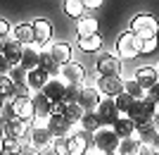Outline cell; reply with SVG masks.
Segmentation results:
<instances>
[{
	"label": "cell",
	"mask_w": 159,
	"mask_h": 155,
	"mask_svg": "<svg viewBox=\"0 0 159 155\" xmlns=\"http://www.w3.org/2000/svg\"><path fill=\"white\" fill-rule=\"evenodd\" d=\"M14 91H17V84H14L10 76H0V98L5 103L14 100Z\"/></svg>",
	"instance_id": "f1b7e54d"
},
{
	"label": "cell",
	"mask_w": 159,
	"mask_h": 155,
	"mask_svg": "<svg viewBox=\"0 0 159 155\" xmlns=\"http://www.w3.org/2000/svg\"><path fill=\"white\" fill-rule=\"evenodd\" d=\"M100 103H102V95H100L98 88H81V98H79V105L83 108V112H98Z\"/></svg>",
	"instance_id": "4fadbf2b"
},
{
	"label": "cell",
	"mask_w": 159,
	"mask_h": 155,
	"mask_svg": "<svg viewBox=\"0 0 159 155\" xmlns=\"http://www.w3.org/2000/svg\"><path fill=\"white\" fill-rule=\"evenodd\" d=\"M98 91L102 98H119L121 93H126V84L121 76H100L98 79Z\"/></svg>",
	"instance_id": "52a82bcc"
},
{
	"label": "cell",
	"mask_w": 159,
	"mask_h": 155,
	"mask_svg": "<svg viewBox=\"0 0 159 155\" xmlns=\"http://www.w3.org/2000/svg\"><path fill=\"white\" fill-rule=\"evenodd\" d=\"M40 50H43V48H40L38 43H33V46L24 48L21 65H19L24 72H33V69H38V67H40Z\"/></svg>",
	"instance_id": "9a60e30c"
},
{
	"label": "cell",
	"mask_w": 159,
	"mask_h": 155,
	"mask_svg": "<svg viewBox=\"0 0 159 155\" xmlns=\"http://www.w3.org/2000/svg\"><path fill=\"white\" fill-rule=\"evenodd\" d=\"M29 143L43 155V153H48V150H52L55 136L48 127H31V131H29Z\"/></svg>",
	"instance_id": "277c9868"
},
{
	"label": "cell",
	"mask_w": 159,
	"mask_h": 155,
	"mask_svg": "<svg viewBox=\"0 0 159 155\" xmlns=\"http://www.w3.org/2000/svg\"><path fill=\"white\" fill-rule=\"evenodd\" d=\"M10 31H12V27H10L2 17H0V36H10Z\"/></svg>",
	"instance_id": "ee69618b"
},
{
	"label": "cell",
	"mask_w": 159,
	"mask_h": 155,
	"mask_svg": "<svg viewBox=\"0 0 159 155\" xmlns=\"http://www.w3.org/2000/svg\"><path fill=\"white\" fill-rule=\"evenodd\" d=\"M52 150H55V155H69V146H66V138H55Z\"/></svg>",
	"instance_id": "74e56055"
},
{
	"label": "cell",
	"mask_w": 159,
	"mask_h": 155,
	"mask_svg": "<svg viewBox=\"0 0 159 155\" xmlns=\"http://www.w3.org/2000/svg\"><path fill=\"white\" fill-rule=\"evenodd\" d=\"M5 60L12 65V67H19L21 65V55H24V46L21 43H17V41L10 36V43H7V48H5Z\"/></svg>",
	"instance_id": "603a6c76"
},
{
	"label": "cell",
	"mask_w": 159,
	"mask_h": 155,
	"mask_svg": "<svg viewBox=\"0 0 159 155\" xmlns=\"http://www.w3.org/2000/svg\"><path fill=\"white\" fill-rule=\"evenodd\" d=\"M83 115H86V112H83V108H81V105H66V115H64V119H66V122H71L74 127H79L81 119H83Z\"/></svg>",
	"instance_id": "1f68e13d"
},
{
	"label": "cell",
	"mask_w": 159,
	"mask_h": 155,
	"mask_svg": "<svg viewBox=\"0 0 159 155\" xmlns=\"http://www.w3.org/2000/svg\"><path fill=\"white\" fill-rule=\"evenodd\" d=\"M140 53H143V41L135 38L131 31H124V34L116 38V43H114V55H116L121 62L133 60V57H138Z\"/></svg>",
	"instance_id": "7a4b0ae2"
},
{
	"label": "cell",
	"mask_w": 159,
	"mask_h": 155,
	"mask_svg": "<svg viewBox=\"0 0 159 155\" xmlns=\"http://www.w3.org/2000/svg\"><path fill=\"white\" fill-rule=\"evenodd\" d=\"M147 148L143 146L138 136H133V138H124L119 143V148H116V155H145Z\"/></svg>",
	"instance_id": "ffe728a7"
},
{
	"label": "cell",
	"mask_w": 159,
	"mask_h": 155,
	"mask_svg": "<svg viewBox=\"0 0 159 155\" xmlns=\"http://www.w3.org/2000/svg\"><path fill=\"white\" fill-rule=\"evenodd\" d=\"M40 69H45L52 79H55V76H60V65L52 60V55H50V50H48V48H43V50H40Z\"/></svg>",
	"instance_id": "484cf974"
},
{
	"label": "cell",
	"mask_w": 159,
	"mask_h": 155,
	"mask_svg": "<svg viewBox=\"0 0 159 155\" xmlns=\"http://www.w3.org/2000/svg\"><path fill=\"white\" fill-rule=\"evenodd\" d=\"M19 155H40L38 153V150H36V148H33V146H31V143H24V146H21V150H19Z\"/></svg>",
	"instance_id": "b9f144b4"
},
{
	"label": "cell",
	"mask_w": 159,
	"mask_h": 155,
	"mask_svg": "<svg viewBox=\"0 0 159 155\" xmlns=\"http://www.w3.org/2000/svg\"><path fill=\"white\" fill-rule=\"evenodd\" d=\"M81 88H83V86H66V91H64V103H66V105H79Z\"/></svg>",
	"instance_id": "e575fe53"
},
{
	"label": "cell",
	"mask_w": 159,
	"mask_h": 155,
	"mask_svg": "<svg viewBox=\"0 0 159 155\" xmlns=\"http://www.w3.org/2000/svg\"><path fill=\"white\" fill-rule=\"evenodd\" d=\"M5 124H7V122L0 117V141H5Z\"/></svg>",
	"instance_id": "7dc6e473"
},
{
	"label": "cell",
	"mask_w": 159,
	"mask_h": 155,
	"mask_svg": "<svg viewBox=\"0 0 159 155\" xmlns=\"http://www.w3.org/2000/svg\"><path fill=\"white\" fill-rule=\"evenodd\" d=\"M0 155H5V153H2V150H0Z\"/></svg>",
	"instance_id": "f5cc1de1"
},
{
	"label": "cell",
	"mask_w": 159,
	"mask_h": 155,
	"mask_svg": "<svg viewBox=\"0 0 159 155\" xmlns=\"http://www.w3.org/2000/svg\"><path fill=\"white\" fill-rule=\"evenodd\" d=\"M26 76H29V72H24L21 67H14L12 74H10V79H12L17 86H21V84H26Z\"/></svg>",
	"instance_id": "d590c367"
},
{
	"label": "cell",
	"mask_w": 159,
	"mask_h": 155,
	"mask_svg": "<svg viewBox=\"0 0 159 155\" xmlns=\"http://www.w3.org/2000/svg\"><path fill=\"white\" fill-rule=\"evenodd\" d=\"M66 146H69V155H86V150L93 146V136L79 129L66 138Z\"/></svg>",
	"instance_id": "ba28073f"
},
{
	"label": "cell",
	"mask_w": 159,
	"mask_h": 155,
	"mask_svg": "<svg viewBox=\"0 0 159 155\" xmlns=\"http://www.w3.org/2000/svg\"><path fill=\"white\" fill-rule=\"evenodd\" d=\"M33 34H36V43L40 48H50L55 43L52 41V24L48 19H43V17L33 19Z\"/></svg>",
	"instance_id": "30bf717a"
},
{
	"label": "cell",
	"mask_w": 159,
	"mask_h": 155,
	"mask_svg": "<svg viewBox=\"0 0 159 155\" xmlns=\"http://www.w3.org/2000/svg\"><path fill=\"white\" fill-rule=\"evenodd\" d=\"M76 46H79V50H83V53H98L100 48H102V36L95 34V36H76Z\"/></svg>",
	"instance_id": "cb8c5ba5"
},
{
	"label": "cell",
	"mask_w": 159,
	"mask_h": 155,
	"mask_svg": "<svg viewBox=\"0 0 159 155\" xmlns=\"http://www.w3.org/2000/svg\"><path fill=\"white\" fill-rule=\"evenodd\" d=\"M48 129L52 131L55 138H69L74 131H79V127H74L71 122H66L64 117H50V122H48Z\"/></svg>",
	"instance_id": "5bb4252c"
},
{
	"label": "cell",
	"mask_w": 159,
	"mask_h": 155,
	"mask_svg": "<svg viewBox=\"0 0 159 155\" xmlns=\"http://www.w3.org/2000/svg\"><path fill=\"white\" fill-rule=\"evenodd\" d=\"M95 72H98V76H121L124 65H121V60L114 53H107V55H100L98 57Z\"/></svg>",
	"instance_id": "8992f818"
},
{
	"label": "cell",
	"mask_w": 159,
	"mask_h": 155,
	"mask_svg": "<svg viewBox=\"0 0 159 155\" xmlns=\"http://www.w3.org/2000/svg\"><path fill=\"white\" fill-rule=\"evenodd\" d=\"M86 10H100L102 7V0H83Z\"/></svg>",
	"instance_id": "7bdbcfd3"
},
{
	"label": "cell",
	"mask_w": 159,
	"mask_h": 155,
	"mask_svg": "<svg viewBox=\"0 0 159 155\" xmlns=\"http://www.w3.org/2000/svg\"><path fill=\"white\" fill-rule=\"evenodd\" d=\"M145 100L150 103V105H159V81L150 88V91H147V98H145Z\"/></svg>",
	"instance_id": "f35d334b"
},
{
	"label": "cell",
	"mask_w": 159,
	"mask_h": 155,
	"mask_svg": "<svg viewBox=\"0 0 159 155\" xmlns=\"http://www.w3.org/2000/svg\"><path fill=\"white\" fill-rule=\"evenodd\" d=\"M100 127H102V124H100V119H98V115H95V112H86V115H83V119H81V124H79V129H83V131H86V134H90V136H93Z\"/></svg>",
	"instance_id": "f546056e"
},
{
	"label": "cell",
	"mask_w": 159,
	"mask_h": 155,
	"mask_svg": "<svg viewBox=\"0 0 159 155\" xmlns=\"http://www.w3.org/2000/svg\"><path fill=\"white\" fill-rule=\"evenodd\" d=\"M50 50V55H52V60L60 65V67H64V65H69V62H74V50L69 43H64V41H55L52 46L48 48Z\"/></svg>",
	"instance_id": "7c38bea8"
},
{
	"label": "cell",
	"mask_w": 159,
	"mask_h": 155,
	"mask_svg": "<svg viewBox=\"0 0 159 155\" xmlns=\"http://www.w3.org/2000/svg\"><path fill=\"white\" fill-rule=\"evenodd\" d=\"M12 110H14V117H17V119L33 122V103H31V98H14Z\"/></svg>",
	"instance_id": "ac0fdd59"
},
{
	"label": "cell",
	"mask_w": 159,
	"mask_h": 155,
	"mask_svg": "<svg viewBox=\"0 0 159 155\" xmlns=\"http://www.w3.org/2000/svg\"><path fill=\"white\" fill-rule=\"evenodd\" d=\"M119 143H121V138L116 136V131H114L112 127H100L93 134V146H98V148L102 150V153H107V155H116Z\"/></svg>",
	"instance_id": "3957f363"
},
{
	"label": "cell",
	"mask_w": 159,
	"mask_h": 155,
	"mask_svg": "<svg viewBox=\"0 0 159 155\" xmlns=\"http://www.w3.org/2000/svg\"><path fill=\"white\" fill-rule=\"evenodd\" d=\"M114 103H116V110H119L121 117H128V112H131L133 105H135V100H133L128 93H121L119 98H114Z\"/></svg>",
	"instance_id": "4dcf8cb0"
},
{
	"label": "cell",
	"mask_w": 159,
	"mask_h": 155,
	"mask_svg": "<svg viewBox=\"0 0 159 155\" xmlns=\"http://www.w3.org/2000/svg\"><path fill=\"white\" fill-rule=\"evenodd\" d=\"M112 129L116 131V136H119L121 141H124V138H133V136H138V124H135L131 117H119Z\"/></svg>",
	"instance_id": "44dd1931"
},
{
	"label": "cell",
	"mask_w": 159,
	"mask_h": 155,
	"mask_svg": "<svg viewBox=\"0 0 159 155\" xmlns=\"http://www.w3.org/2000/svg\"><path fill=\"white\" fill-rule=\"evenodd\" d=\"M86 67L81 62H69L64 67H60V81L64 86H83L86 81Z\"/></svg>",
	"instance_id": "5b68a950"
},
{
	"label": "cell",
	"mask_w": 159,
	"mask_h": 155,
	"mask_svg": "<svg viewBox=\"0 0 159 155\" xmlns=\"http://www.w3.org/2000/svg\"><path fill=\"white\" fill-rule=\"evenodd\" d=\"M2 110H5V100L0 98V115H2Z\"/></svg>",
	"instance_id": "681fc988"
},
{
	"label": "cell",
	"mask_w": 159,
	"mask_h": 155,
	"mask_svg": "<svg viewBox=\"0 0 159 155\" xmlns=\"http://www.w3.org/2000/svg\"><path fill=\"white\" fill-rule=\"evenodd\" d=\"M64 12L71 17V19H76L79 22L81 17H86V5H83V0H66L64 2Z\"/></svg>",
	"instance_id": "83f0119b"
},
{
	"label": "cell",
	"mask_w": 159,
	"mask_h": 155,
	"mask_svg": "<svg viewBox=\"0 0 159 155\" xmlns=\"http://www.w3.org/2000/svg\"><path fill=\"white\" fill-rule=\"evenodd\" d=\"M128 31L140 41L159 38V19L150 12H140L128 22Z\"/></svg>",
	"instance_id": "6da1fadb"
},
{
	"label": "cell",
	"mask_w": 159,
	"mask_h": 155,
	"mask_svg": "<svg viewBox=\"0 0 159 155\" xmlns=\"http://www.w3.org/2000/svg\"><path fill=\"white\" fill-rule=\"evenodd\" d=\"M7 43H10V36H0V55L5 53V48H7Z\"/></svg>",
	"instance_id": "f6af8a7d"
},
{
	"label": "cell",
	"mask_w": 159,
	"mask_h": 155,
	"mask_svg": "<svg viewBox=\"0 0 159 155\" xmlns=\"http://www.w3.org/2000/svg\"><path fill=\"white\" fill-rule=\"evenodd\" d=\"M21 146H24V141H14V138H5V141H0V150L5 155H19Z\"/></svg>",
	"instance_id": "d6a6232c"
},
{
	"label": "cell",
	"mask_w": 159,
	"mask_h": 155,
	"mask_svg": "<svg viewBox=\"0 0 159 155\" xmlns=\"http://www.w3.org/2000/svg\"><path fill=\"white\" fill-rule=\"evenodd\" d=\"M86 155H107V153H102V150H100L98 146H90V148L86 150Z\"/></svg>",
	"instance_id": "bcb514c9"
},
{
	"label": "cell",
	"mask_w": 159,
	"mask_h": 155,
	"mask_svg": "<svg viewBox=\"0 0 159 155\" xmlns=\"http://www.w3.org/2000/svg\"><path fill=\"white\" fill-rule=\"evenodd\" d=\"M154 127L159 129V105H157V108H154Z\"/></svg>",
	"instance_id": "c3c4849f"
},
{
	"label": "cell",
	"mask_w": 159,
	"mask_h": 155,
	"mask_svg": "<svg viewBox=\"0 0 159 155\" xmlns=\"http://www.w3.org/2000/svg\"><path fill=\"white\" fill-rule=\"evenodd\" d=\"M52 79V76L48 74L45 69H33V72H29V76H26V86L31 88V91H36V93H38V91H43V88L48 86V81Z\"/></svg>",
	"instance_id": "7402d4cb"
},
{
	"label": "cell",
	"mask_w": 159,
	"mask_h": 155,
	"mask_svg": "<svg viewBox=\"0 0 159 155\" xmlns=\"http://www.w3.org/2000/svg\"><path fill=\"white\" fill-rule=\"evenodd\" d=\"M157 134H159V129L154 127V124H145V127H138V138L143 141V146H145L147 150H150V146L154 143Z\"/></svg>",
	"instance_id": "4316f807"
},
{
	"label": "cell",
	"mask_w": 159,
	"mask_h": 155,
	"mask_svg": "<svg viewBox=\"0 0 159 155\" xmlns=\"http://www.w3.org/2000/svg\"><path fill=\"white\" fill-rule=\"evenodd\" d=\"M50 115H52V117H64L66 115V103H52Z\"/></svg>",
	"instance_id": "ab89813d"
},
{
	"label": "cell",
	"mask_w": 159,
	"mask_h": 155,
	"mask_svg": "<svg viewBox=\"0 0 159 155\" xmlns=\"http://www.w3.org/2000/svg\"><path fill=\"white\" fill-rule=\"evenodd\" d=\"M12 69L14 67L5 60V55H0V76H10V74H12Z\"/></svg>",
	"instance_id": "60d3db41"
},
{
	"label": "cell",
	"mask_w": 159,
	"mask_h": 155,
	"mask_svg": "<svg viewBox=\"0 0 159 155\" xmlns=\"http://www.w3.org/2000/svg\"><path fill=\"white\" fill-rule=\"evenodd\" d=\"M157 81H159V65H157Z\"/></svg>",
	"instance_id": "f907efd6"
},
{
	"label": "cell",
	"mask_w": 159,
	"mask_h": 155,
	"mask_svg": "<svg viewBox=\"0 0 159 155\" xmlns=\"http://www.w3.org/2000/svg\"><path fill=\"white\" fill-rule=\"evenodd\" d=\"M98 34V19L93 14H86L76 22V36H95Z\"/></svg>",
	"instance_id": "d4e9b609"
},
{
	"label": "cell",
	"mask_w": 159,
	"mask_h": 155,
	"mask_svg": "<svg viewBox=\"0 0 159 155\" xmlns=\"http://www.w3.org/2000/svg\"><path fill=\"white\" fill-rule=\"evenodd\" d=\"M157 48H159V38L143 41V53L140 55H152V53H157Z\"/></svg>",
	"instance_id": "8d00e7d4"
},
{
	"label": "cell",
	"mask_w": 159,
	"mask_h": 155,
	"mask_svg": "<svg viewBox=\"0 0 159 155\" xmlns=\"http://www.w3.org/2000/svg\"><path fill=\"white\" fill-rule=\"evenodd\" d=\"M10 36H12L17 43H21L24 48L33 46L36 43V34H33V24H14L12 31H10Z\"/></svg>",
	"instance_id": "2e32d148"
},
{
	"label": "cell",
	"mask_w": 159,
	"mask_h": 155,
	"mask_svg": "<svg viewBox=\"0 0 159 155\" xmlns=\"http://www.w3.org/2000/svg\"><path fill=\"white\" fill-rule=\"evenodd\" d=\"M98 119L102 127H114L116 124V119H119V110H116V103L112 100V98H102V103H100V108H98Z\"/></svg>",
	"instance_id": "9c48e42d"
},
{
	"label": "cell",
	"mask_w": 159,
	"mask_h": 155,
	"mask_svg": "<svg viewBox=\"0 0 159 155\" xmlns=\"http://www.w3.org/2000/svg\"><path fill=\"white\" fill-rule=\"evenodd\" d=\"M135 81H138L145 91H150V88L157 84V67H152V65H143V67H138V69H135Z\"/></svg>",
	"instance_id": "e0dca14e"
},
{
	"label": "cell",
	"mask_w": 159,
	"mask_h": 155,
	"mask_svg": "<svg viewBox=\"0 0 159 155\" xmlns=\"http://www.w3.org/2000/svg\"><path fill=\"white\" fill-rule=\"evenodd\" d=\"M145 155H154V153H150V150H147V153H145Z\"/></svg>",
	"instance_id": "816d5d0a"
},
{
	"label": "cell",
	"mask_w": 159,
	"mask_h": 155,
	"mask_svg": "<svg viewBox=\"0 0 159 155\" xmlns=\"http://www.w3.org/2000/svg\"><path fill=\"white\" fill-rule=\"evenodd\" d=\"M29 131H31V122H24V119H10L5 124V138H14V141H24L29 138Z\"/></svg>",
	"instance_id": "8fae6325"
},
{
	"label": "cell",
	"mask_w": 159,
	"mask_h": 155,
	"mask_svg": "<svg viewBox=\"0 0 159 155\" xmlns=\"http://www.w3.org/2000/svg\"><path fill=\"white\" fill-rule=\"evenodd\" d=\"M64 91H66V86L60 81V76L50 79V81H48V86L43 88V93H45V98L50 103H64Z\"/></svg>",
	"instance_id": "d6986e66"
},
{
	"label": "cell",
	"mask_w": 159,
	"mask_h": 155,
	"mask_svg": "<svg viewBox=\"0 0 159 155\" xmlns=\"http://www.w3.org/2000/svg\"><path fill=\"white\" fill-rule=\"evenodd\" d=\"M126 93L131 95L133 100H145V98H147V91L140 86L138 81H131V84H126Z\"/></svg>",
	"instance_id": "836d02e7"
}]
</instances>
